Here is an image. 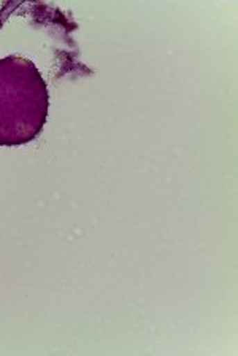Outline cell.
Segmentation results:
<instances>
[{
  "instance_id": "6da1fadb",
  "label": "cell",
  "mask_w": 238,
  "mask_h": 356,
  "mask_svg": "<svg viewBox=\"0 0 238 356\" xmlns=\"http://www.w3.org/2000/svg\"><path fill=\"white\" fill-rule=\"evenodd\" d=\"M48 86L31 59L13 54L0 59V145L34 142L48 120Z\"/></svg>"
}]
</instances>
